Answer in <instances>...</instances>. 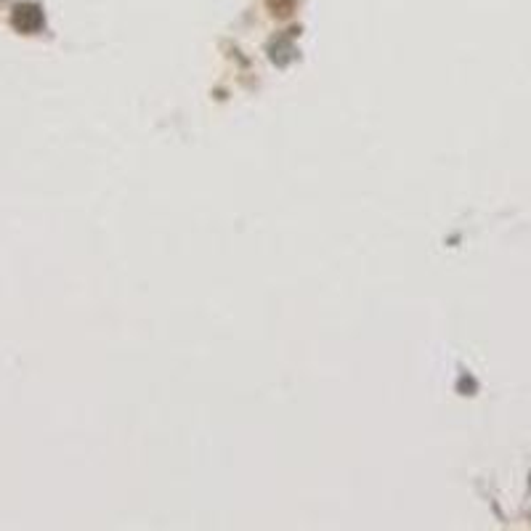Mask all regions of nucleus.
<instances>
[{
  "label": "nucleus",
  "instance_id": "nucleus-1",
  "mask_svg": "<svg viewBox=\"0 0 531 531\" xmlns=\"http://www.w3.org/2000/svg\"><path fill=\"white\" fill-rule=\"evenodd\" d=\"M43 24V11L32 3H22L13 8V27L22 32H35Z\"/></svg>",
  "mask_w": 531,
  "mask_h": 531
}]
</instances>
